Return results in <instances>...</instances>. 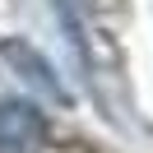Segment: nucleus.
<instances>
[{
	"label": "nucleus",
	"instance_id": "1",
	"mask_svg": "<svg viewBox=\"0 0 153 153\" xmlns=\"http://www.w3.org/2000/svg\"><path fill=\"white\" fill-rule=\"evenodd\" d=\"M47 121L33 102H0V153H42Z\"/></svg>",
	"mask_w": 153,
	"mask_h": 153
}]
</instances>
